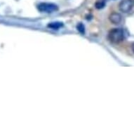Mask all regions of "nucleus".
<instances>
[{
    "label": "nucleus",
    "mask_w": 134,
    "mask_h": 134,
    "mask_svg": "<svg viewBox=\"0 0 134 134\" xmlns=\"http://www.w3.org/2000/svg\"><path fill=\"white\" fill-rule=\"evenodd\" d=\"M132 50H133V51L134 52V43L132 44Z\"/></svg>",
    "instance_id": "obj_8"
},
{
    "label": "nucleus",
    "mask_w": 134,
    "mask_h": 134,
    "mask_svg": "<svg viewBox=\"0 0 134 134\" xmlns=\"http://www.w3.org/2000/svg\"><path fill=\"white\" fill-rule=\"evenodd\" d=\"M125 35L124 32L121 28H114L110 31L108 38L109 40L114 44H118L119 42H122L124 40Z\"/></svg>",
    "instance_id": "obj_1"
},
{
    "label": "nucleus",
    "mask_w": 134,
    "mask_h": 134,
    "mask_svg": "<svg viewBox=\"0 0 134 134\" xmlns=\"http://www.w3.org/2000/svg\"><path fill=\"white\" fill-rule=\"evenodd\" d=\"M133 7V0H122L119 4V9L120 11L123 13H129L131 11Z\"/></svg>",
    "instance_id": "obj_3"
},
{
    "label": "nucleus",
    "mask_w": 134,
    "mask_h": 134,
    "mask_svg": "<svg viewBox=\"0 0 134 134\" xmlns=\"http://www.w3.org/2000/svg\"><path fill=\"white\" fill-rule=\"evenodd\" d=\"M109 19H110V22L112 23L114 25H118L121 22L122 17H121L120 13L114 12V13L110 14V16H109Z\"/></svg>",
    "instance_id": "obj_4"
},
{
    "label": "nucleus",
    "mask_w": 134,
    "mask_h": 134,
    "mask_svg": "<svg viewBox=\"0 0 134 134\" xmlns=\"http://www.w3.org/2000/svg\"><path fill=\"white\" fill-rule=\"evenodd\" d=\"M38 10L42 13H53L58 10V7L53 3H41L37 6Z\"/></svg>",
    "instance_id": "obj_2"
},
{
    "label": "nucleus",
    "mask_w": 134,
    "mask_h": 134,
    "mask_svg": "<svg viewBox=\"0 0 134 134\" xmlns=\"http://www.w3.org/2000/svg\"><path fill=\"white\" fill-rule=\"evenodd\" d=\"M63 26V23L58 22V21L50 23L48 25V27L52 29V30H58V29H60Z\"/></svg>",
    "instance_id": "obj_5"
},
{
    "label": "nucleus",
    "mask_w": 134,
    "mask_h": 134,
    "mask_svg": "<svg viewBox=\"0 0 134 134\" xmlns=\"http://www.w3.org/2000/svg\"><path fill=\"white\" fill-rule=\"evenodd\" d=\"M105 0H98L96 3V8L98 9H103L105 7Z\"/></svg>",
    "instance_id": "obj_6"
},
{
    "label": "nucleus",
    "mask_w": 134,
    "mask_h": 134,
    "mask_svg": "<svg viewBox=\"0 0 134 134\" xmlns=\"http://www.w3.org/2000/svg\"><path fill=\"white\" fill-rule=\"evenodd\" d=\"M77 30L79 31L81 34H82V35L84 34V32H85V29H84V25L82 23H79V24L77 25Z\"/></svg>",
    "instance_id": "obj_7"
}]
</instances>
